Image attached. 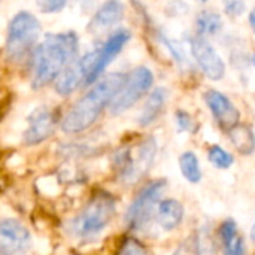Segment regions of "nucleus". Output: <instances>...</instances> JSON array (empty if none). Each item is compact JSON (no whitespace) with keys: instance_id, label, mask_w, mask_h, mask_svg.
Masks as SVG:
<instances>
[{"instance_id":"nucleus-24","label":"nucleus","mask_w":255,"mask_h":255,"mask_svg":"<svg viewBox=\"0 0 255 255\" xmlns=\"http://www.w3.org/2000/svg\"><path fill=\"white\" fill-rule=\"evenodd\" d=\"M37 187H39L40 193L45 194V196H48V197H54V196H57L60 193L58 184L52 178H42L37 182Z\"/></svg>"},{"instance_id":"nucleus-27","label":"nucleus","mask_w":255,"mask_h":255,"mask_svg":"<svg viewBox=\"0 0 255 255\" xmlns=\"http://www.w3.org/2000/svg\"><path fill=\"white\" fill-rule=\"evenodd\" d=\"M121 255H148V251L136 241H128L121 250Z\"/></svg>"},{"instance_id":"nucleus-20","label":"nucleus","mask_w":255,"mask_h":255,"mask_svg":"<svg viewBox=\"0 0 255 255\" xmlns=\"http://www.w3.org/2000/svg\"><path fill=\"white\" fill-rule=\"evenodd\" d=\"M208 158L211 161L212 166H215L217 169L226 170L229 167H232V164L235 163V158L230 152H227L224 148H221L220 145H212L208 151Z\"/></svg>"},{"instance_id":"nucleus-2","label":"nucleus","mask_w":255,"mask_h":255,"mask_svg":"<svg viewBox=\"0 0 255 255\" xmlns=\"http://www.w3.org/2000/svg\"><path fill=\"white\" fill-rule=\"evenodd\" d=\"M124 73H109L91 87V90L82 96L73 108L66 114L61 123L64 133H81L91 127L103 109L111 105L115 94L120 91L126 81Z\"/></svg>"},{"instance_id":"nucleus-9","label":"nucleus","mask_w":255,"mask_h":255,"mask_svg":"<svg viewBox=\"0 0 255 255\" xmlns=\"http://www.w3.org/2000/svg\"><path fill=\"white\" fill-rule=\"evenodd\" d=\"M190 48L193 58L205 73L212 81H220L226 75V64L217 49L202 36H196L190 40Z\"/></svg>"},{"instance_id":"nucleus-35","label":"nucleus","mask_w":255,"mask_h":255,"mask_svg":"<svg viewBox=\"0 0 255 255\" xmlns=\"http://www.w3.org/2000/svg\"><path fill=\"white\" fill-rule=\"evenodd\" d=\"M200 1H202V3H206V1H208V0H200Z\"/></svg>"},{"instance_id":"nucleus-16","label":"nucleus","mask_w":255,"mask_h":255,"mask_svg":"<svg viewBox=\"0 0 255 255\" xmlns=\"http://www.w3.org/2000/svg\"><path fill=\"white\" fill-rule=\"evenodd\" d=\"M166 100H167V90L164 87L155 88L149 94V97H148V100H146V103H145V106L142 109V114L139 117V124L142 127L151 126L158 118V115L161 114Z\"/></svg>"},{"instance_id":"nucleus-30","label":"nucleus","mask_w":255,"mask_h":255,"mask_svg":"<svg viewBox=\"0 0 255 255\" xmlns=\"http://www.w3.org/2000/svg\"><path fill=\"white\" fill-rule=\"evenodd\" d=\"M250 25H251V28H253V31L255 33V7L250 12Z\"/></svg>"},{"instance_id":"nucleus-5","label":"nucleus","mask_w":255,"mask_h":255,"mask_svg":"<svg viewBox=\"0 0 255 255\" xmlns=\"http://www.w3.org/2000/svg\"><path fill=\"white\" fill-rule=\"evenodd\" d=\"M154 84V75L151 69L145 66H139L126 76V81L120 91L115 94L114 100L109 105V109L114 115L123 114L136 105L142 96H145Z\"/></svg>"},{"instance_id":"nucleus-19","label":"nucleus","mask_w":255,"mask_h":255,"mask_svg":"<svg viewBox=\"0 0 255 255\" xmlns=\"http://www.w3.org/2000/svg\"><path fill=\"white\" fill-rule=\"evenodd\" d=\"M179 169L182 176L191 182V184H199L202 181V169H200V163L199 158L194 152L187 151L182 152L179 157Z\"/></svg>"},{"instance_id":"nucleus-32","label":"nucleus","mask_w":255,"mask_h":255,"mask_svg":"<svg viewBox=\"0 0 255 255\" xmlns=\"http://www.w3.org/2000/svg\"><path fill=\"white\" fill-rule=\"evenodd\" d=\"M251 241H253V244L255 245V224L253 226V229H251Z\"/></svg>"},{"instance_id":"nucleus-17","label":"nucleus","mask_w":255,"mask_h":255,"mask_svg":"<svg viewBox=\"0 0 255 255\" xmlns=\"http://www.w3.org/2000/svg\"><path fill=\"white\" fill-rule=\"evenodd\" d=\"M227 133H229L230 142L233 143V146L236 148L238 152H241L244 155H251L254 152L255 134L254 131L251 130V127L238 124L236 127L229 130Z\"/></svg>"},{"instance_id":"nucleus-25","label":"nucleus","mask_w":255,"mask_h":255,"mask_svg":"<svg viewBox=\"0 0 255 255\" xmlns=\"http://www.w3.org/2000/svg\"><path fill=\"white\" fill-rule=\"evenodd\" d=\"M67 0H37V4L42 12L45 13H55L60 12L66 6Z\"/></svg>"},{"instance_id":"nucleus-10","label":"nucleus","mask_w":255,"mask_h":255,"mask_svg":"<svg viewBox=\"0 0 255 255\" xmlns=\"http://www.w3.org/2000/svg\"><path fill=\"white\" fill-rule=\"evenodd\" d=\"M30 232L16 220L0 221V248L10 255L27 254L31 248Z\"/></svg>"},{"instance_id":"nucleus-12","label":"nucleus","mask_w":255,"mask_h":255,"mask_svg":"<svg viewBox=\"0 0 255 255\" xmlns=\"http://www.w3.org/2000/svg\"><path fill=\"white\" fill-rule=\"evenodd\" d=\"M131 37V33L126 28H120L117 31H114L108 40L105 42V45L99 49V54H97V60L90 72V76L87 79V84H93L96 82L100 75L105 72V69L112 63V60L121 52V49L126 46V43L130 40Z\"/></svg>"},{"instance_id":"nucleus-34","label":"nucleus","mask_w":255,"mask_h":255,"mask_svg":"<svg viewBox=\"0 0 255 255\" xmlns=\"http://www.w3.org/2000/svg\"><path fill=\"white\" fill-rule=\"evenodd\" d=\"M81 3H90V1H93V0H79Z\"/></svg>"},{"instance_id":"nucleus-14","label":"nucleus","mask_w":255,"mask_h":255,"mask_svg":"<svg viewBox=\"0 0 255 255\" xmlns=\"http://www.w3.org/2000/svg\"><path fill=\"white\" fill-rule=\"evenodd\" d=\"M124 18V4L121 0H106L94 13V16L90 21L88 30L91 33H102L118 22H121Z\"/></svg>"},{"instance_id":"nucleus-26","label":"nucleus","mask_w":255,"mask_h":255,"mask_svg":"<svg viewBox=\"0 0 255 255\" xmlns=\"http://www.w3.org/2000/svg\"><path fill=\"white\" fill-rule=\"evenodd\" d=\"M176 123L181 131H191L194 127V121L193 118L185 112V111H178L176 112Z\"/></svg>"},{"instance_id":"nucleus-28","label":"nucleus","mask_w":255,"mask_h":255,"mask_svg":"<svg viewBox=\"0 0 255 255\" xmlns=\"http://www.w3.org/2000/svg\"><path fill=\"white\" fill-rule=\"evenodd\" d=\"M226 255H244V239L238 236L233 242L226 245Z\"/></svg>"},{"instance_id":"nucleus-22","label":"nucleus","mask_w":255,"mask_h":255,"mask_svg":"<svg viewBox=\"0 0 255 255\" xmlns=\"http://www.w3.org/2000/svg\"><path fill=\"white\" fill-rule=\"evenodd\" d=\"M220 238H221V242L226 245H229L230 242H233L236 238H238V226L233 220H227L221 224L220 227Z\"/></svg>"},{"instance_id":"nucleus-1","label":"nucleus","mask_w":255,"mask_h":255,"mask_svg":"<svg viewBox=\"0 0 255 255\" xmlns=\"http://www.w3.org/2000/svg\"><path fill=\"white\" fill-rule=\"evenodd\" d=\"M75 58H78V36L73 31L48 34L34 51L31 64L33 88H42L54 82Z\"/></svg>"},{"instance_id":"nucleus-3","label":"nucleus","mask_w":255,"mask_h":255,"mask_svg":"<svg viewBox=\"0 0 255 255\" xmlns=\"http://www.w3.org/2000/svg\"><path fill=\"white\" fill-rule=\"evenodd\" d=\"M115 214V202L112 197L100 196L91 200L82 212L73 218L70 232L79 239H90L102 233Z\"/></svg>"},{"instance_id":"nucleus-13","label":"nucleus","mask_w":255,"mask_h":255,"mask_svg":"<svg viewBox=\"0 0 255 255\" xmlns=\"http://www.w3.org/2000/svg\"><path fill=\"white\" fill-rule=\"evenodd\" d=\"M54 115L46 108L36 109L28 117V127L24 133V142L27 145H37L48 139L54 130Z\"/></svg>"},{"instance_id":"nucleus-18","label":"nucleus","mask_w":255,"mask_h":255,"mask_svg":"<svg viewBox=\"0 0 255 255\" xmlns=\"http://www.w3.org/2000/svg\"><path fill=\"white\" fill-rule=\"evenodd\" d=\"M196 27L202 37L215 36L223 28V19L214 10H202L196 18Z\"/></svg>"},{"instance_id":"nucleus-8","label":"nucleus","mask_w":255,"mask_h":255,"mask_svg":"<svg viewBox=\"0 0 255 255\" xmlns=\"http://www.w3.org/2000/svg\"><path fill=\"white\" fill-rule=\"evenodd\" d=\"M99 49L87 52L81 58H75L55 79V90L61 96H69L81 85L87 84L90 72L97 60Z\"/></svg>"},{"instance_id":"nucleus-4","label":"nucleus","mask_w":255,"mask_h":255,"mask_svg":"<svg viewBox=\"0 0 255 255\" xmlns=\"http://www.w3.org/2000/svg\"><path fill=\"white\" fill-rule=\"evenodd\" d=\"M39 34H40V24L37 18L27 10L18 12L10 19L7 27V40H6L7 57L13 61L24 60L25 55L34 46Z\"/></svg>"},{"instance_id":"nucleus-23","label":"nucleus","mask_w":255,"mask_h":255,"mask_svg":"<svg viewBox=\"0 0 255 255\" xmlns=\"http://www.w3.org/2000/svg\"><path fill=\"white\" fill-rule=\"evenodd\" d=\"M223 6H224V12L230 18L241 16L247 9V4L244 0H223Z\"/></svg>"},{"instance_id":"nucleus-29","label":"nucleus","mask_w":255,"mask_h":255,"mask_svg":"<svg viewBox=\"0 0 255 255\" xmlns=\"http://www.w3.org/2000/svg\"><path fill=\"white\" fill-rule=\"evenodd\" d=\"M34 251L40 255L49 254V242L46 239H39L34 242Z\"/></svg>"},{"instance_id":"nucleus-11","label":"nucleus","mask_w":255,"mask_h":255,"mask_svg":"<svg viewBox=\"0 0 255 255\" xmlns=\"http://www.w3.org/2000/svg\"><path fill=\"white\" fill-rule=\"evenodd\" d=\"M205 102L212 112L217 124L224 131H229L239 124L241 112L224 93L218 90H209L205 93Z\"/></svg>"},{"instance_id":"nucleus-6","label":"nucleus","mask_w":255,"mask_h":255,"mask_svg":"<svg viewBox=\"0 0 255 255\" xmlns=\"http://www.w3.org/2000/svg\"><path fill=\"white\" fill-rule=\"evenodd\" d=\"M164 188L166 181L158 179L140 190L126 214V223L131 230H140L152 220L154 211H157Z\"/></svg>"},{"instance_id":"nucleus-31","label":"nucleus","mask_w":255,"mask_h":255,"mask_svg":"<svg viewBox=\"0 0 255 255\" xmlns=\"http://www.w3.org/2000/svg\"><path fill=\"white\" fill-rule=\"evenodd\" d=\"M173 255H190V253H188V247H187V245H182L181 248L176 250V253Z\"/></svg>"},{"instance_id":"nucleus-36","label":"nucleus","mask_w":255,"mask_h":255,"mask_svg":"<svg viewBox=\"0 0 255 255\" xmlns=\"http://www.w3.org/2000/svg\"><path fill=\"white\" fill-rule=\"evenodd\" d=\"M254 63H255V54H254Z\"/></svg>"},{"instance_id":"nucleus-33","label":"nucleus","mask_w":255,"mask_h":255,"mask_svg":"<svg viewBox=\"0 0 255 255\" xmlns=\"http://www.w3.org/2000/svg\"><path fill=\"white\" fill-rule=\"evenodd\" d=\"M0 255H10V254H9V253H6L4 250H1V248H0Z\"/></svg>"},{"instance_id":"nucleus-7","label":"nucleus","mask_w":255,"mask_h":255,"mask_svg":"<svg viewBox=\"0 0 255 255\" xmlns=\"http://www.w3.org/2000/svg\"><path fill=\"white\" fill-rule=\"evenodd\" d=\"M157 152V143L152 137L142 140L134 149H127L120 157V173L124 182L139 181L151 167Z\"/></svg>"},{"instance_id":"nucleus-15","label":"nucleus","mask_w":255,"mask_h":255,"mask_svg":"<svg viewBox=\"0 0 255 255\" xmlns=\"http://www.w3.org/2000/svg\"><path fill=\"white\" fill-rule=\"evenodd\" d=\"M182 218H184V206L181 205V202L175 199H166L158 203L157 223L163 230L166 232L175 230L182 223Z\"/></svg>"},{"instance_id":"nucleus-21","label":"nucleus","mask_w":255,"mask_h":255,"mask_svg":"<svg viewBox=\"0 0 255 255\" xmlns=\"http://www.w3.org/2000/svg\"><path fill=\"white\" fill-rule=\"evenodd\" d=\"M161 42H163V45L164 46H167V49H169V52L175 57V60L179 63V64H187L188 63V60H187V55H185V52H184V48L176 42V40H172V39H169V37H166V34H160V37H158Z\"/></svg>"}]
</instances>
